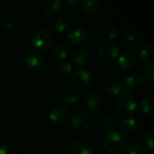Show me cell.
Segmentation results:
<instances>
[{
	"instance_id": "4fadbf2b",
	"label": "cell",
	"mask_w": 154,
	"mask_h": 154,
	"mask_svg": "<svg viewBox=\"0 0 154 154\" xmlns=\"http://www.w3.org/2000/svg\"><path fill=\"white\" fill-rule=\"evenodd\" d=\"M120 133L125 134H132L136 132L138 128V123L132 117H126L121 119L116 125Z\"/></svg>"
},
{
	"instance_id": "ac0fdd59",
	"label": "cell",
	"mask_w": 154,
	"mask_h": 154,
	"mask_svg": "<svg viewBox=\"0 0 154 154\" xmlns=\"http://www.w3.org/2000/svg\"><path fill=\"white\" fill-rule=\"evenodd\" d=\"M124 91V87L121 83L117 81L107 82L104 86V93L108 97H116L122 94Z\"/></svg>"
},
{
	"instance_id": "d6a6232c",
	"label": "cell",
	"mask_w": 154,
	"mask_h": 154,
	"mask_svg": "<svg viewBox=\"0 0 154 154\" xmlns=\"http://www.w3.org/2000/svg\"><path fill=\"white\" fill-rule=\"evenodd\" d=\"M80 0H64V3L69 6V7H74L76 5H78L79 4Z\"/></svg>"
},
{
	"instance_id": "f1b7e54d",
	"label": "cell",
	"mask_w": 154,
	"mask_h": 154,
	"mask_svg": "<svg viewBox=\"0 0 154 154\" xmlns=\"http://www.w3.org/2000/svg\"><path fill=\"white\" fill-rule=\"evenodd\" d=\"M106 35L111 41L116 40L119 36V29H118V27L116 26V25H110L106 30Z\"/></svg>"
},
{
	"instance_id": "e575fe53",
	"label": "cell",
	"mask_w": 154,
	"mask_h": 154,
	"mask_svg": "<svg viewBox=\"0 0 154 154\" xmlns=\"http://www.w3.org/2000/svg\"><path fill=\"white\" fill-rule=\"evenodd\" d=\"M15 1H26V0H15Z\"/></svg>"
},
{
	"instance_id": "5b68a950",
	"label": "cell",
	"mask_w": 154,
	"mask_h": 154,
	"mask_svg": "<svg viewBox=\"0 0 154 154\" xmlns=\"http://www.w3.org/2000/svg\"><path fill=\"white\" fill-rule=\"evenodd\" d=\"M71 81L74 88L78 90H86L91 85V75L85 69H76L72 71Z\"/></svg>"
},
{
	"instance_id": "44dd1931",
	"label": "cell",
	"mask_w": 154,
	"mask_h": 154,
	"mask_svg": "<svg viewBox=\"0 0 154 154\" xmlns=\"http://www.w3.org/2000/svg\"><path fill=\"white\" fill-rule=\"evenodd\" d=\"M81 8L87 14H95L99 8V0H82Z\"/></svg>"
},
{
	"instance_id": "f546056e",
	"label": "cell",
	"mask_w": 154,
	"mask_h": 154,
	"mask_svg": "<svg viewBox=\"0 0 154 154\" xmlns=\"http://www.w3.org/2000/svg\"><path fill=\"white\" fill-rule=\"evenodd\" d=\"M3 25L5 26V29L11 30V29H13L14 26V20L11 19L10 17H7V18H5V19L3 21Z\"/></svg>"
},
{
	"instance_id": "836d02e7",
	"label": "cell",
	"mask_w": 154,
	"mask_h": 154,
	"mask_svg": "<svg viewBox=\"0 0 154 154\" xmlns=\"http://www.w3.org/2000/svg\"><path fill=\"white\" fill-rule=\"evenodd\" d=\"M125 40L127 41V42H134V37L133 35H127L125 37Z\"/></svg>"
},
{
	"instance_id": "9a60e30c",
	"label": "cell",
	"mask_w": 154,
	"mask_h": 154,
	"mask_svg": "<svg viewBox=\"0 0 154 154\" xmlns=\"http://www.w3.org/2000/svg\"><path fill=\"white\" fill-rule=\"evenodd\" d=\"M85 105L89 111L93 113H98L103 108V100L98 95L93 93L87 97Z\"/></svg>"
},
{
	"instance_id": "cb8c5ba5",
	"label": "cell",
	"mask_w": 154,
	"mask_h": 154,
	"mask_svg": "<svg viewBox=\"0 0 154 154\" xmlns=\"http://www.w3.org/2000/svg\"><path fill=\"white\" fill-rule=\"evenodd\" d=\"M125 154H145V150L139 143H133L126 148Z\"/></svg>"
},
{
	"instance_id": "7402d4cb",
	"label": "cell",
	"mask_w": 154,
	"mask_h": 154,
	"mask_svg": "<svg viewBox=\"0 0 154 154\" xmlns=\"http://www.w3.org/2000/svg\"><path fill=\"white\" fill-rule=\"evenodd\" d=\"M51 54L54 59L59 60H63L68 57L69 51L66 46L62 44H58L51 49Z\"/></svg>"
},
{
	"instance_id": "8fae6325",
	"label": "cell",
	"mask_w": 154,
	"mask_h": 154,
	"mask_svg": "<svg viewBox=\"0 0 154 154\" xmlns=\"http://www.w3.org/2000/svg\"><path fill=\"white\" fill-rule=\"evenodd\" d=\"M43 64H44V58L41 53L37 51L29 53L24 59L25 67L32 71H36L42 69Z\"/></svg>"
},
{
	"instance_id": "d4e9b609",
	"label": "cell",
	"mask_w": 154,
	"mask_h": 154,
	"mask_svg": "<svg viewBox=\"0 0 154 154\" xmlns=\"http://www.w3.org/2000/svg\"><path fill=\"white\" fill-rule=\"evenodd\" d=\"M143 143L150 150L154 149V134L152 131L146 132L143 136Z\"/></svg>"
},
{
	"instance_id": "277c9868",
	"label": "cell",
	"mask_w": 154,
	"mask_h": 154,
	"mask_svg": "<svg viewBox=\"0 0 154 154\" xmlns=\"http://www.w3.org/2000/svg\"><path fill=\"white\" fill-rule=\"evenodd\" d=\"M118 54L119 46L114 41H108L103 43L97 51V56L103 62H109L114 60L117 58Z\"/></svg>"
},
{
	"instance_id": "ba28073f",
	"label": "cell",
	"mask_w": 154,
	"mask_h": 154,
	"mask_svg": "<svg viewBox=\"0 0 154 154\" xmlns=\"http://www.w3.org/2000/svg\"><path fill=\"white\" fill-rule=\"evenodd\" d=\"M145 86L144 79L138 74H133L127 77L124 82V90L128 94H136L141 92Z\"/></svg>"
},
{
	"instance_id": "2e32d148",
	"label": "cell",
	"mask_w": 154,
	"mask_h": 154,
	"mask_svg": "<svg viewBox=\"0 0 154 154\" xmlns=\"http://www.w3.org/2000/svg\"><path fill=\"white\" fill-rule=\"evenodd\" d=\"M90 58V51L86 48H81L74 53L72 60L77 66H85L89 62Z\"/></svg>"
},
{
	"instance_id": "5bb4252c",
	"label": "cell",
	"mask_w": 154,
	"mask_h": 154,
	"mask_svg": "<svg viewBox=\"0 0 154 154\" xmlns=\"http://www.w3.org/2000/svg\"><path fill=\"white\" fill-rule=\"evenodd\" d=\"M62 5V0H42L41 10L47 15H53L57 14Z\"/></svg>"
},
{
	"instance_id": "52a82bcc",
	"label": "cell",
	"mask_w": 154,
	"mask_h": 154,
	"mask_svg": "<svg viewBox=\"0 0 154 154\" xmlns=\"http://www.w3.org/2000/svg\"><path fill=\"white\" fill-rule=\"evenodd\" d=\"M49 119L52 125L56 126H62L69 120V110L66 106L58 105L51 110Z\"/></svg>"
},
{
	"instance_id": "d6986e66",
	"label": "cell",
	"mask_w": 154,
	"mask_h": 154,
	"mask_svg": "<svg viewBox=\"0 0 154 154\" xmlns=\"http://www.w3.org/2000/svg\"><path fill=\"white\" fill-rule=\"evenodd\" d=\"M141 108L142 111L149 116H152L154 114V97L152 95L144 96L141 100Z\"/></svg>"
},
{
	"instance_id": "7c38bea8",
	"label": "cell",
	"mask_w": 154,
	"mask_h": 154,
	"mask_svg": "<svg viewBox=\"0 0 154 154\" xmlns=\"http://www.w3.org/2000/svg\"><path fill=\"white\" fill-rule=\"evenodd\" d=\"M136 58L130 52L125 51L118 58V65L125 71H131L136 67Z\"/></svg>"
},
{
	"instance_id": "1f68e13d",
	"label": "cell",
	"mask_w": 154,
	"mask_h": 154,
	"mask_svg": "<svg viewBox=\"0 0 154 154\" xmlns=\"http://www.w3.org/2000/svg\"><path fill=\"white\" fill-rule=\"evenodd\" d=\"M0 154H10V149L8 145L0 143Z\"/></svg>"
},
{
	"instance_id": "4dcf8cb0",
	"label": "cell",
	"mask_w": 154,
	"mask_h": 154,
	"mask_svg": "<svg viewBox=\"0 0 154 154\" xmlns=\"http://www.w3.org/2000/svg\"><path fill=\"white\" fill-rule=\"evenodd\" d=\"M15 40L18 42H20V43H22L23 42V40H25V34L23 33V31L19 30V31L16 32V33H15Z\"/></svg>"
},
{
	"instance_id": "6da1fadb",
	"label": "cell",
	"mask_w": 154,
	"mask_h": 154,
	"mask_svg": "<svg viewBox=\"0 0 154 154\" xmlns=\"http://www.w3.org/2000/svg\"><path fill=\"white\" fill-rule=\"evenodd\" d=\"M105 149L111 153H120L126 146V139L125 136L116 131H109L103 140Z\"/></svg>"
},
{
	"instance_id": "e0dca14e",
	"label": "cell",
	"mask_w": 154,
	"mask_h": 154,
	"mask_svg": "<svg viewBox=\"0 0 154 154\" xmlns=\"http://www.w3.org/2000/svg\"><path fill=\"white\" fill-rule=\"evenodd\" d=\"M153 49L151 43L149 42H143L142 43L136 52V57L140 61H147L152 57Z\"/></svg>"
},
{
	"instance_id": "d590c367",
	"label": "cell",
	"mask_w": 154,
	"mask_h": 154,
	"mask_svg": "<svg viewBox=\"0 0 154 154\" xmlns=\"http://www.w3.org/2000/svg\"><path fill=\"white\" fill-rule=\"evenodd\" d=\"M150 154H152V153H150Z\"/></svg>"
},
{
	"instance_id": "603a6c76",
	"label": "cell",
	"mask_w": 154,
	"mask_h": 154,
	"mask_svg": "<svg viewBox=\"0 0 154 154\" xmlns=\"http://www.w3.org/2000/svg\"><path fill=\"white\" fill-rule=\"evenodd\" d=\"M143 74L144 78L151 83L152 84L154 81V62L153 61H149L146 64H144L143 68Z\"/></svg>"
},
{
	"instance_id": "ffe728a7",
	"label": "cell",
	"mask_w": 154,
	"mask_h": 154,
	"mask_svg": "<svg viewBox=\"0 0 154 154\" xmlns=\"http://www.w3.org/2000/svg\"><path fill=\"white\" fill-rule=\"evenodd\" d=\"M80 100V94L75 89H69L63 95V102L67 106H75Z\"/></svg>"
},
{
	"instance_id": "7a4b0ae2",
	"label": "cell",
	"mask_w": 154,
	"mask_h": 154,
	"mask_svg": "<svg viewBox=\"0 0 154 154\" xmlns=\"http://www.w3.org/2000/svg\"><path fill=\"white\" fill-rule=\"evenodd\" d=\"M70 125L73 129L78 132L85 133L89 131L94 125V121L92 116L83 111L75 112L70 117Z\"/></svg>"
},
{
	"instance_id": "30bf717a",
	"label": "cell",
	"mask_w": 154,
	"mask_h": 154,
	"mask_svg": "<svg viewBox=\"0 0 154 154\" xmlns=\"http://www.w3.org/2000/svg\"><path fill=\"white\" fill-rule=\"evenodd\" d=\"M88 31L82 26H73L67 30V40L72 44H80L87 41Z\"/></svg>"
},
{
	"instance_id": "9c48e42d",
	"label": "cell",
	"mask_w": 154,
	"mask_h": 154,
	"mask_svg": "<svg viewBox=\"0 0 154 154\" xmlns=\"http://www.w3.org/2000/svg\"><path fill=\"white\" fill-rule=\"evenodd\" d=\"M71 150L74 154H92L94 152V145L88 138L79 136L73 140Z\"/></svg>"
},
{
	"instance_id": "4316f807",
	"label": "cell",
	"mask_w": 154,
	"mask_h": 154,
	"mask_svg": "<svg viewBox=\"0 0 154 154\" xmlns=\"http://www.w3.org/2000/svg\"><path fill=\"white\" fill-rule=\"evenodd\" d=\"M58 72L63 76V77H68L70 75L72 72V66L69 62H62L58 66Z\"/></svg>"
},
{
	"instance_id": "8992f818",
	"label": "cell",
	"mask_w": 154,
	"mask_h": 154,
	"mask_svg": "<svg viewBox=\"0 0 154 154\" xmlns=\"http://www.w3.org/2000/svg\"><path fill=\"white\" fill-rule=\"evenodd\" d=\"M116 105L118 111L125 115L133 114L137 109V103L135 98L128 93L120 94L116 99Z\"/></svg>"
},
{
	"instance_id": "484cf974",
	"label": "cell",
	"mask_w": 154,
	"mask_h": 154,
	"mask_svg": "<svg viewBox=\"0 0 154 154\" xmlns=\"http://www.w3.org/2000/svg\"><path fill=\"white\" fill-rule=\"evenodd\" d=\"M53 27L58 32H63L68 30L69 23L67 20H65L64 18H59L55 20V22L53 23Z\"/></svg>"
},
{
	"instance_id": "83f0119b",
	"label": "cell",
	"mask_w": 154,
	"mask_h": 154,
	"mask_svg": "<svg viewBox=\"0 0 154 154\" xmlns=\"http://www.w3.org/2000/svg\"><path fill=\"white\" fill-rule=\"evenodd\" d=\"M103 125H104L105 129H106L107 131H114V129L116 127L117 122H116V119L114 116H106L104 119Z\"/></svg>"
},
{
	"instance_id": "3957f363",
	"label": "cell",
	"mask_w": 154,
	"mask_h": 154,
	"mask_svg": "<svg viewBox=\"0 0 154 154\" xmlns=\"http://www.w3.org/2000/svg\"><path fill=\"white\" fill-rule=\"evenodd\" d=\"M53 43L52 34L47 30H39L37 31L32 38V47L41 52L48 51Z\"/></svg>"
}]
</instances>
